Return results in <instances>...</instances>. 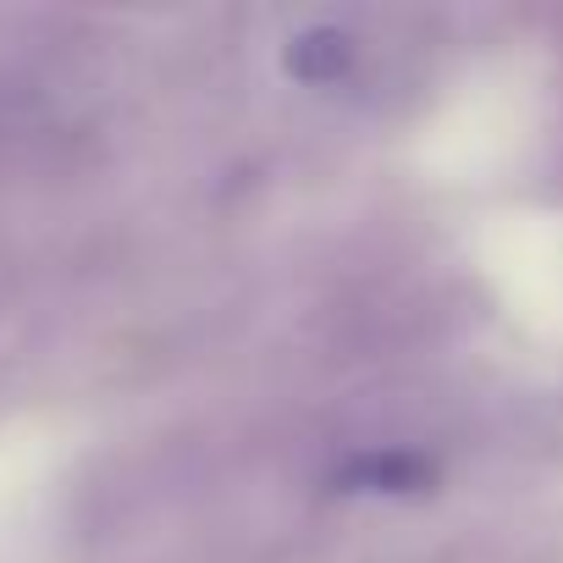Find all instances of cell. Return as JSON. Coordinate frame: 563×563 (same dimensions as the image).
<instances>
[{
    "label": "cell",
    "instance_id": "6da1fadb",
    "mask_svg": "<svg viewBox=\"0 0 563 563\" xmlns=\"http://www.w3.org/2000/svg\"><path fill=\"white\" fill-rule=\"evenodd\" d=\"M349 62H354V40L343 29H305L288 51V73L305 84H332L349 73Z\"/></svg>",
    "mask_w": 563,
    "mask_h": 563
},
{
    "label": "cell",
    "instance_id": "7a4b0ae2",
    "mask_svg": "<svg viewBox=\"0 0 563 563\" xmlns=\"http://www.w3.org/2000/svg\"><path fill=\"white\" fill-rule=\"evenodd\" d=\"M354 492H426L431 486V464L415 453H371L343 475Z\"/></svg>",
    "mask_w": 563,
    "mask_h": 563
}]
</instances>
